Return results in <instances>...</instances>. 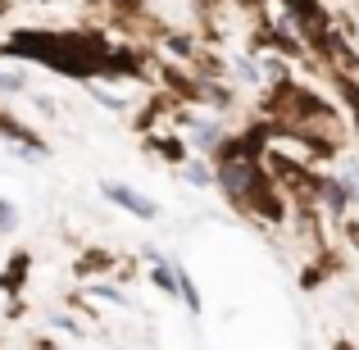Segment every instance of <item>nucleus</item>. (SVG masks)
Instances as JSON below:
<instances>
[{
	"mask_svg": "<svg viewBox=\"0 0 359 350\" xmlns=\"http://www.w3.org/2000/svg\"><path fill=\"white\" fill-rule=\"evenodd\" d=\"M191 141H196L201 150L219 146V123H196V128H191Z\"/></svg>",
	"mask_w": 359,
	"mask_h": 350,
	"instance_id": "obj_2",
	"label": "nucleus"
},
{
	"mask_svg": "<svg viewBox=\"0 0 359 350\" xmlns=\"http://www.w3.org/2000/svg\"><path fill=\"white\" fill-rule=\"evenodd\" d=\"M23 73H18V69H0V91H9V96H14V91H23Z\"/></svg>",
	"mask_w": 359,
	"mask_h": 350,
	"instance_id": "obj_4",
	"label": "nucleus"
},
{
	"mask_svg": "<svg viewBox=\"0 0 359 350\" xmlns=\"http://www.w3.org/2000/svg\"><path fill=\"white\" fill-rule=\"evenodd\" d=\"M182 173H187V182H196V187H210V182H214L210 164H201V159H191V164H187Z\"/></svg>",
	"mask_w": 359,
	"mask_h": 350,
	"instance_id": "obj_3",
	"label": "nucleus"
},
{
	"mask_svg": "<svg viewBox=\"0 0 359 350\" xmlns=\"http://www.w3.org/2000/svg\"><path fill=\"white\" fill-rule=\"evenodd\" d=\"M14 223H18V210H14V205H9V201H0V228H14Z\"/></svg>",
	"mask_w": 359,
	"mask_h": 350,
	"instance_id": "obj_6",
	"label": "nucleus"
},
{
	"mask_svg": "<svg viewBox=\"0 0 359 350\" xmlns=\"http://www.w3.org/2000/svg\"><path fill=\"white\" fill-rule=\"evenodd\" d=\"M100 191H105V201H114L118 210L137 214V219H155V201H146V196H137V191H132L128 182H105Z\"/></svg>",
	"mask_w": 359,
	"mask_h": 350,
	"instance_id": "obj_1",
	"label": "nucleus"
},
{
	"mask_svg": "<svg viewBox=\"0 0 359 350\" xmlns=\"http://www.w3.org/2000/svg\"><path fill=\"white\" fill-rule=\"evenodd\" d=\"M323 201L332 205V210H341V205H346V191H341L337 182H327V187H323Z\"/></svg>",
	"mask_w": 359,
	"mask_h": 350,
	"instance_id": "obj_5",
	"label": "nucleus"
}]
</instances>
